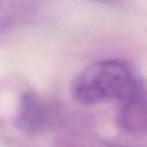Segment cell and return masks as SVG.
<instances>
[{
	"label": "cell",
	"mask_w": 147,
	"mask_h": 147,
	"mask_svg": "<svg viewBox=\"0 0 147 147\" xmlns=\"http://www.w3.org/2000/svg\"><path fill=\"white\" fill-rule=\"evenodd\" d=\"M118 119L127 131H147V100L142 88L122 101Z\"/></svg>",
	"instance_id": "3"
},
{
	"label": "cell",
	"mask_w": 147,
	"mask_h": 147,
	"mask_svg": "<svg viewBox=\"0 0 147 147\" xmlns=\"http://www.w3.org/2000/svg\"><path fill=\"white\" fill-rule=\"evenodd\" d=\"M47 118V109L36 95L28 93L22 98L16 116L17 127L25 132H37L46 125Z\"/></svg>",
	"instance_id": "2"
},
{
	"label": "cell",
	"mask_w": 147,
	"mask_h": 147,
	"mask_svg": "<svg viewBox=\"0 0 147 147\" xmlns=\"http://www.w3.org/2000/svg\"><path fill=\"white\" fill-rule=\"evenodd\" d=\"M141 83L136 71L122 60H102L82 70L71 82V96L82 105L110 100L123 101L139 90Z\"/></svg>",
	"instance_id": "1"
}]
</instances>
